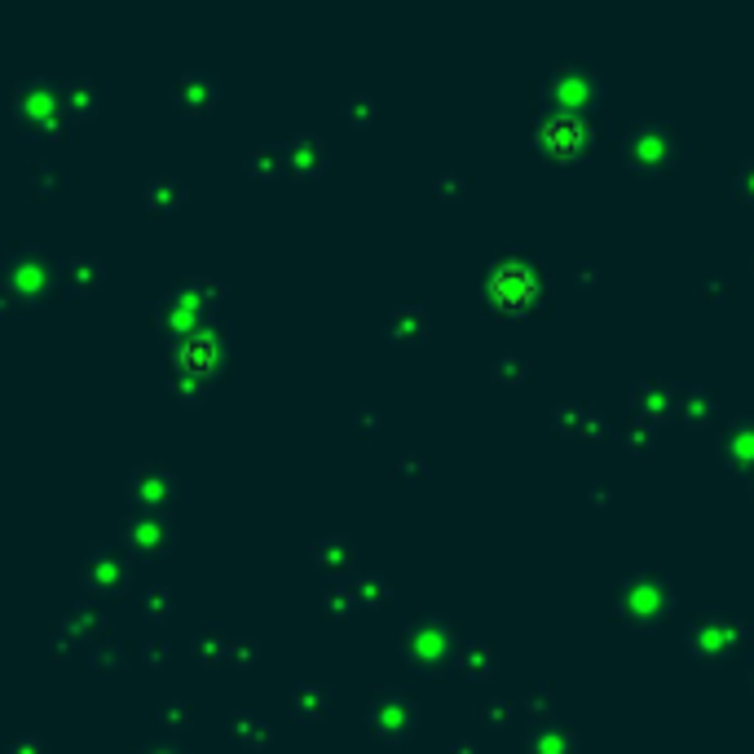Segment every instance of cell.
<instances>
[{"mask_svg": "<svg viewBox=\"0 0 754 754\" xmlns=\"http://www.w3.org/2000/svg\"><path fill=\"white\" fill-rule=\"evenodd\" d=\"M124 658H129V649L116 639V635H101V639H93V649H88V662H93V671L97 675H111V671H120L124 667Z\"/></svg>", "mask_w": 754, "mask_h": 754, "instance_id": "21", "label": "cell"}, {"mask_svg": "<svg viewBox=\"0 0 754 754\" xmlns=\"http://www.w3.org/2000/svg\"><path fill=\"white\" fill-rule=\"evenodd\" d=\"M354 111H358V116H371V97H354V101H349V116H354Z\"/></svg>", "mask_w": 754, "mask_h": 754, "instance_id": "32", "label": "cell"}, {"mask_svg": "<svg viewBox=\"0 0 754 754\" xmlns=\"http://www.w3.org/2000/svg\"><path fill=\"white\" fill-rule=\"evenodd\" d=\"M185 199V181L177 172H155L146 185H142V203L155 212V217H168V212Z\"/></svg>", "mask_w": 754, "mask_h": 754, "instance_id": "16", "label": "cell"}, {"mask_svg": "<svg viewBox=\"0 0 754 754\" xmlns=\"http://www.w3.org/2000/svg\"><path fill=\"white\" fill-rule=\"evenodd\" d=\"M349 591H358V596H362V600H375V596H380V591H384V583H380V578H375V574H362V578H358V583H354V587H349Z\"/></svg>", "mask_w": 754, "mask_h": 754, "instance_id": "30", "label": "cell"}, {"mask_svg": "<svg viewBox=\"0 0 754 754\" xmlns=\"http://www.w3.org/2000/svg\"><path fill=\"white\" fill-rule=\"evenodd\" d=\"M5 754H49V737L45 732H19Z\"/></svg>", "mask_w": 754, "mask_h": 754, "instance_id": "24", "label": "cell"}, {"mask_svg": "<svg viewBox=\"0 0 754 754\" xmlns=\"http://www.w3.org/2000/svg\"><path fill=\"white\" fill-rule=\"evenodd\" d=\"M133 754H190L177 737H151V741H142Z\"/></svg>", "mask_w": 754, "mask_h": 754, "instance_id": "26", "label": "cell"}, {"mask_svg": "<svg viewBox=\"0 0 754 754\" xmlns=\"http://www.w3.org/2000/svg\"><path fill=\"white\" fill-rule=\"evenodd\" d=\"M168 349H172V367L212 380V375H217V371L226 367V358H230V322L212 313V318L199 322L194 332L168 340Z\"/></svg>", "mask_w": 754, "mask_h": 754, "instance_id": "4", "label": "cell"}, {"mask_svg": "<svg viewBox=\"0 0 754 754\" xmlns=\"http://www.w3.org/2000/svg\"><path fill=\"white\" fill-rule=\"evenodd\" d=\"M256 654V644L248 639V635H230V654H226V662H243V658H252Z\"/></svg>", "mask_w": 754, "mask_h": 754, "instance_id": "29", "label": "cell"}, {"mask_svg": "<svg viewBox=\"0 0 754 754\" xmlns=\"http://www.w3.org/2000/svg\"><path fill=\"white\" fill-rule=\"evenodd\" d=\"M190 654H194V662H226V654H230V631H222V626H199L194 635H190Z\"/></svg>", "mask_w": 754, "mask_h": 754, "instance_id": "18", "label": "cell"}, {"mask_svg": "<svg viewBox=\"0 0 754 754\" xmlns=\"http://www.w3.org/2000/svg\"><path fill=\"white\" fill-rule=\"evenodd\" d=\"M322 618H345L349 613V600H345V591H322V600L313 605Z\"/></svg>", "mask_w": 754, "mask_h": 754, "instance_id": "27", "label": "cell"}, {"mask_svg": "<svg viewBox=\"0 0 754 754\" xmlns=\"http://www.w3.org/2000/svg\"><path fill=\"white\" fill-rule=\"evenodd\" d=\"M58 631L75 644V639H101L106 635V613L93 605V600H84V605H71L67 613H62V622H58Z\"/></svg>", "mask_w": 754, "mask_h": 754, "instance_id": "14", "label": "cell"}, {"mask_svg": "<svg viewBox=\"0 0 754 754\" xmlns=\"http://www.w3.org/2000/svg\"><path fill=\"white\" fill-rule=\"evenodd\" d=\"M10 116L32 137H58L67 129V120H71L67 106H62V93H58V84L49 75H27V80L14 84Z\"/></svg>", "mask_w": 754, "mask_h": 754, "instance_id": "3", "label": "cell"}, {"mask_svg": "<svg viewBox=\"0 0 754 754\" xmlns=\"http://www.w3.org/2000/svg\"><path fill=\"white\" fill-rule=\"evenodd\" d=\"M133 609L142 613V618H168L172 609H177V587L168 583V578H142L137 587H133Z\"/></svg>", "mask_w": 754, "mask_h": 754, "instance_id": "11", "label": "cell"}, {"mask_svg": "<svg viewBox=\"0 0 754 754\" xmlns=\"http://www.w3.org/2000/svg\"><path fill=\"white\" fill-rule=\"evenodd\" d=\"M71 649H75V644H71L62 631H53V635H49V654H53L58 662H62V658H71Z\"/></svg>", "mask_w": 754, "mask_h": 754, "instance_id": "31", "label": "cell"}, {"mask_svg": "<svg viewBox=\"0 0 754 754\" xmlns=\"http://www.w3.org/2000/svg\"><path fill=\"white\" fill-rule=\"evenodd\" d=\"M27 172H32V190L36 194H58L67 185V168L58 159H32Z\"/></svg>", "mask_w": 754, "mask_h": 754, "instance_id": "22", "label": "cell"}, {"mask_svg": "<svg viewBox=\"0 0 754 754\" xmlns=\"http://www.w3.org/2000/svg\"><path fill=\"white\" fill-rule=\"evenodd\" d=\"M230 732H235L243 745H265V741L274 737L270 719H265L256 706H235V710H230Z\"/></svg>", "mask_w": 754, "mask_h": 754, "instance_id": "17", "label": "cell"}, {"mask_svg": "<svg viewBox=\"0 0 754 754\" xmlns=\"http://www.w3.org/2000/svg\"><path fill=\"white\" fill-rule=\"evenodd\" d=\"M155 719L159 723H185L190 719V702L185 697H168V702L155 706Z\"/></svg>", "mask_w": 754, "mask_h": 754, "instance_id": "25", "label": "cell"}, {"mask_svg": "<svg viewBox=\"0 0 754 754\" xmlns=\"http://www.w3.org/2000/svg\"><path fill=\"white\" fill-rule=\"evenodd\" d=\"M283 155H287V172H291V177H313L322 164H327V146H322L318 133L291 137V142L283 146Z\"/></svg>", "mask_w": 754, "mask_h": 754, "instance_id": "13", "label": "cell"}, {"mask_svg": "<svg viewBox=\"0 0 754 754\" xmlns=\"http://www.w3.org/2000/svg\"><path fill=\"white\" fill-rule=\"evenodd\" d=\"M58 287L53 256L45 243H14L0 256V309H36Z\"/></svg>", "mask_w": 754, "mask_h": 754, "instance_id": "2", "label": "cell"}, {"mask_svg": "<svg viewBox=\"0 0 754 754\" xmlns=\"http://www.w3.org/2000/svg\"><path fill=\"white\" fill-rule=\"evenodd\" d=\"M168 654H172V639H168V635H151V639H146V649H142V658H146L151 667H159Z\"/></svg>", "mask_w": 754, "mask_h": 754, "instance_id": "28", "label": "cell"}, {"mask_svg": "<svg viewBox=\"0 0 754 754\" xmlns=\"http://www.w3.org/2000/svg\"><path fill=\"white\" fill-rule=\"evenodd\" d=\"M243 168L252 172V177H283V168H287V155H283V146L278 142H256L248 155H243Z\"/></svg>", "mask_w": 754, "mask_h": 754, "instance_id": "19", "label": "cell"}, {"mask_svg": "<svg viewBox=\"0 0 754 754\" xmlns=\"http://www.w3.org/2000/svg\"><path fill=\"white\" fill-rule=\"evenodd\" d=\"M58 93H62V106H67L71 120H88L97 106H101V97H106V75H97V71H71L58 84Z\"/></svg>", "mask_w": 754, "mask_h": 754, "instance_id": "9", "label": "cell"}, {"mask_svg": "<svg viewBox=\"0 0 754 754\" xmlns=\"http://www.w3.org/2000/svg\"><path fill=\"white\" fill-rule=\"evenodd\" d=\"M309 556H313V570H322V574H340V570L354 565V543H349L345 534H322V538H313Z\"/></svg>", "mask_w": 754, "mask_h": 754, "instance_id": "15", "label": "cell"}, {"mask_svg": "<svg viewBox=\"0 0 754 754\" xmlns=\"http://www.w3.org/2000/svg\"><path fill=\"white\" fill-rule=\"evenodd\" d=\"M222 300H226V283H222V278L185 274V278H172V283L155 296L151 313H155V327H159L168 340H177V336L194 332L203 318H212V309H217Z\"/></svg>", "mask_w": 754, "mask_h": 754, "instance_id": "1", "label": "cell"}, {"mask_svg": "<svg viewBox=\"0 0 754 754\" xmlns=\"http://www.w3.org/2000/svg\"><path fill=\"white\" fill-rule=\"evenodd\" d=\"M53 270H58V283L67 291H75V296H88V291H97L106 283V261L97 252H71Z\"/></svg>", "mask_w": 754, "mask_h": 754, "instance_id": "10", "label": "cell"}, {"mask_svg": "<svg viewBox=\"0 0 754 754\" xmlns=\"http://www.w3.org/2000/svg\"><path fill=\"white\" fill-rule=\"evenodd\" d=\"M181 490H185V481H181L177 468L164 464V459H142V464H133V468H129V481H124V494H129L133 512H159V516H164L168 507H177Z\"/></svg>", "mask_w": 754, "mask_h": 754, "instance_id": "5", "label": "cell"}, {"mask_svg": "<svg viewBox=\"0 0 754 754\" xmlns=\"http://www.w3.org/2000/svg\"><path fill=\"white\" fill-rule=\"evenodd\" d=\"M371 723L380 728V732H397V728H406L410 723V706H406V697H397V693H375V702H371Z\"/></svg>", "mask_w": 754, "mask_h": 754, "instance_id": "20", "label": "cell"}, {"mask_svg": "<svg viewBox=\"0 0 754 754\" xmlns=\"http://www.w3.org/2000/svg\"><path fill=\"white\" fill-rule=\"evenodd\" d=\"M168 388L181 397V402H203L212 380L207 375H194V371H181V367H168Z\"/></svg>", "mask_w": 754, "mask_h": 754, "instance_id": "23", "label": "cell"}, {"mask_svg": "<svg viewBox=\"0 0 754 754\" xmlns=\"http://www.w3.org/2000/svg\"><path fill=\"white\" fill-rule=\"evenodd\" d=\"M133 574H137V561L116 548V543H97L84 552L80 561V587L97 591V596H120L133 587Z\"/></svg>", "mask_w": 754, "mask_h": 754, "instance_id": "6", "label": "cell"}, {"mask_svg": "<svg viewBox=\"0 0 754 754\" xmlns=\"http://www.w3.org/2000/svg\"><path fill=\"white\" fill-rule=\"evenodd\" d=\"M168 97H172V106L181 116L199 120V116H212V106H217V97H222V80L212 71H203V67H190V71H177L168 80Z\"/></svg>", "mask_w": 754, "mask_h": 754, "instance_id": "8", "label": "cell"}, {"mask_svg": "<svg viewBox=\"0 0 754 754\" xmlns=\"http://www.w3.org/2000/svg\"><path fill=\"white\" fill-rule=\"evenodd\" d=\"M120 543H124V552H129L133 561H137V556L159 561V556L172 552L177 529H172V520L159 516V512H129V516L120 520Z\"/></svg>", "mask_w": 754, "mask_h": 754, "instance_id": "7", "label": "cell"}, {"mask_svg": "<svg viewBox=\"0 0 754 754\" xmlns=\"http://www.w3.org/2000/svg\"><path fill=\"white\" fill-rule=\"evenodd\" d=\"M287 702H291V715L296 719H318V715H327V706H332V689H327V680L304 675V680L291 684Z\"/></svg>", "mask_w": 754, "mask_h": 754, "instance_id": "12", "label": "cell"}]
</instances>
